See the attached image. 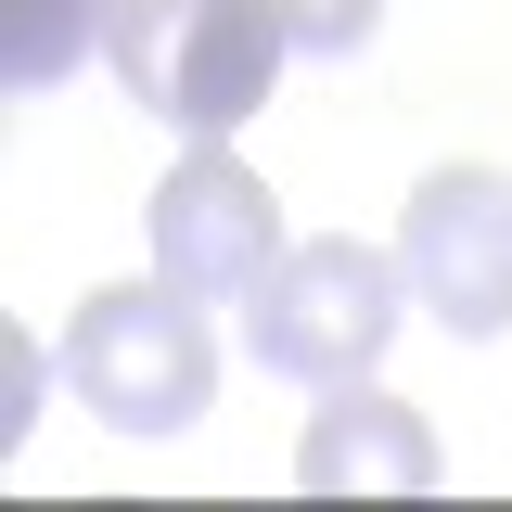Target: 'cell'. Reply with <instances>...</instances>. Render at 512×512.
<instances>
[{
  "mask_svg": "<svg viewBox=\"0 0 512 512\" xmlns=\"http://www.w3.org/2000/svg\"><path fill=\"white\" fill-rule=\"evenodd\" d=\"M448 461H436V423L410 410V397H384V384H320L308 436H295V487L320 500H423Z\"/></svg>",
  "mask_w": 512,
  "mask_h": 512,
  "instance_id": "cell-6",
  "label": "cell"
},
{
  "mask_svg": "<svg viewBox=\"0 0 512 512\" xmlns=\"http://www.w3.org/2000/svg\"><path fill=\"white\" fill-rule=\"evenodd\" d=\"M103 26H116V0H0V77L39 103L103 52Z\"/></svg>",
  "mask_w": 512,
  "mask_h": 512,
  "instance_id": "cell-7",
  "label": "cell"
},
{
  "mask_svg": "<svg viewBox=\"0 0 512 512\" xmlns=\"http://www.w3.org/2000/svg\"><path fill=\"white\" fill-rule=\"evenodd\" d=\"M397 269L448 333H500L512 320V180L500 167H436L397 218Z\"/></svg>",
  "mask_w": 512,
  "mask_h": 512,
  "instance_id": "cell-5",
  "label": "cell"
},
{
  "mask_svg": "<svg viewBox=\"0 0 512 512\" xmlns=\"http://www.w3.org/2000/svg\"><path fill=\"white\" fill-rule=\"evenodd\" d=\"M141 218H154V269L192 282L205 308H231V295H256L282 269V205H269V180H256L231 141H192L180 167L154 180Z\"/></svg>",
  "mask_w": 512,
  "mask_h": 512,
  "instance_id": "cell-4",
  "label": "cell"
},
{
  "mask_svg": "<svg viewBox=\"0 0 512 512\" xmlns=\"http://www.w3.org/2000/svg\"><path fill=\"white\" fill-rule=\"evenodd\" d=\"M103 52H116L128 103L154 128H180V141H231V128L269 103V77H282V13L269 0H116V26H103Z\"/></svg>",
  "mask_w": 512,
  "mask_h": 512,
  "instance_id": "cell-1",
  "label": "cell"
},
{
  "mask_svg": "<svg viewBox=\"0 0 512 512\" xmlns=\"http://www.w3.org/2000/svg\"><path fill=\"white\" fill-rule=\"evenodd\" d=\"M269 13H282V39H295V52H320V64H346V52L384 26V0H269Z\"/></svg>",
  "mask_w": 512,
  "mask_h": 512,
  "instance_id": "cell-8",
  "label": "cell"
},
{
  "mask_svg": "<svg viewBox=\"0 0 512 512\" xmlns=\"http://www.w3.org/2000/svg\"><path fill=\"white\" fill-rule=\"evenodd\" d=\"M397 256H372L359 231H320V244H282V269L244 295V346L256 372L282 384H372L384 333H397Z\"/></svg>",
  "mask_w": 512,
  "mask_h": 512,
  "instance_id": "cell-3",
  "label": "cell"
},
{
  "mask_svg": "<svg viewBox=\"0 0 512 512\" xmlns=\"http://www.w3.org/2000/svg\"><path fill=\"white\" fill-rule=\"evenodd\" d=\"M64 384L90 423L116 436H180L192 410L218 397V333H205V295L192 282H103L64 320Z\"/></svg>",
  "mask_w": 512,
  "mask_h": 512,
  "instance_id": "cell-2",
  "label": "cell"
}]
</instances>
